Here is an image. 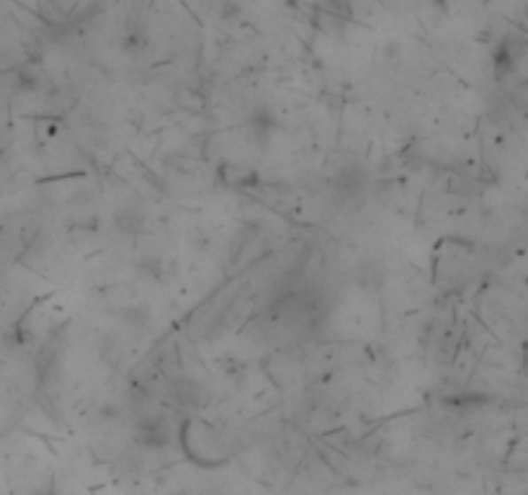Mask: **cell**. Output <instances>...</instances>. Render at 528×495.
Listing matches in <instances>:
<instances>
[{
	"label": "cell",
	"instance_id": "1",
	"mask_svg": "<svg viewBox=\"0 0 528 495\" xmlns=\"http://www.w3.org/2000/svg\"><path fill=\"white\" fill-rule=\"evenodd\" d=\"M173 438V429L167 423L166 415L158 413H142L135 423V444L147 449V452H158L166 449Z\"/></svg>",
	"mask_w": 528,
	"mask_h": 495
},
{
	"label": "cell",
	"instance_id": "3",
	"mask_svg": "<svg viewBox=\"0 0 528 495\" xmlns=\"http://www.w3.org/2000/svg\"><path fill=\"white\" fill-rule=\"evenodd\" d=\"M363 183H366V175L361 168H343L338 178H335V189L343 199H351V197H359L363 191Z\"/></svg>",
	"mask_w": 528,
	"mask_h": 495
},
{
	"label": "cell",
	"instance_id": "2",
	"mask_svg": "<svg viewBox=\"0 0 528 495\" xmlns=\"http://www.w3.org/2000/svg\"><path fill=\"white\" fill-rule=\"evenodd\" d=\"M170 398L178 408H201L206 403V392L198 382H189V379H178L170 384Z\"/></svg>",
	"mask_w": 528,
	"mask_h": 495
},
{
	"label": "cell",
	"instance_id": "4",
	"mask_svg": "<svg viewBox=\"0 0 528 495\" xmlns=\"http://www.w3.org/2000/svg\"><path fill=\"white\" fill-rule=\"evenodd\" d=\"M116 228L121 230V233H137L139 228H142V222H144V214L135 209V206H124L119 214H116Z\"/></svg>",
	"mask_w": 528,
	"mask_h": 495
}]
</instances>
